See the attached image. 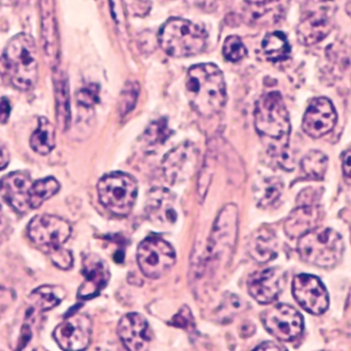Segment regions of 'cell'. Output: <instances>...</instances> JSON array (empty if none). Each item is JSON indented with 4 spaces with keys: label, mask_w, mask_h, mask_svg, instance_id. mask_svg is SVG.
<instances>
[{
    "label": "cell",
    "mask_w": 351,
    "mask_h": 351,
    "mask_svg": "<svg viewBox=\"0 0 351 351\" xmlns=\"http://www.w3.org/2000/svg\"><path fill=\"white\" fill-rule=\"evenodd\" d=\"M186 88L191 106L201 116H213L225 106V79L217 65L205 63L191 67Z\"/></svg>",
    "instance_id": "6da1fadb"
},
{
    "label": "cell",
    "mask_w": 351,
    "mask_h": 351,
    "mask_svg": "<svg viewBox=\"0 0 351 351\" xmlns=\"http://www.w3.org/2000/svg\"><path fill=\"white\" fill-rule=\"evenodd\" d=\"M1 63L3 73L14 87L28 91L36 86L38 77V48L29 34H20L10 40Z\"/></svg>",
    "instance_id": "7a4b0ae2"
},
{
    "label": "cell",
    "mask_w": 351,
    "mask_h": 351,
    "mask_svg": "<svg viewBox=\"0 0 351 351\" xmlns=\"http://www.w3.org/2000/svg\"><path fill=\"white\" fill-rule=\"evenodd\" d=\"M207 34L203 28L188 20L172 18L159 32V44L164 52L176 58L196 56L206 47Z\"/></svg>",
    "instance_id": "3957f363"
},
{
    "label": "cell",
    "mask_w": 351,
    "mask_h": 351,
    "mask_svg": "<svg viewBox=\"0 0 351 351\" xmlns=\"http://www.w3.org/2000/svg\"><path fill=\"white\" fill-rule=\"evenodd\" d=\"M298 239V252L302 260L314 266H335L344 252L343 238L328 228H313Z\"/></svg>",
    "instance_id": "277c9868"
},
{
    "label": "cell",
    "mask_w": 351,
    "mask_h": 351,
    "mask_svg": "<svg viewBox=\"0 0 351 351\" xmlns=\"http://www.w3.org/2000/svg\"><path fill=\"white\" fill-rule=\"evenodd\" d=\"M101 204L117 217H127L132 211L138 193L134 178L123 172L106 174L97 184Z\"/></svg>",
    "instance_id": "5b68a950"
},
{
    "label": "cell",
    "mask_w": 351,
    "mask_h": 351,
    "mask_svg": "<svg viewBox=\"0 0 351 351\" xmlns=\"http://www.w3.org/2000/svg\"><path fill=\"white\" fill-rule=\"evenodd\" d=\"M254 124L263 136L276 141L289 137L291 122L280 93L270 92L258 99L254 110Z\"/></svg>",
    "instance_id": "8992f818"
},
{
    "label": "cell",
    "mask_w": 351,
    "mask_h": 351,
    "mask_svg": "<svg viewBox=\"0 0 351 351\" xmlns=\"http://www.w3.org/2000/svg\"><path fill=\"white\" fill-rule=\"evenodd\" d=\"M176 261V250L162 238L147 237L137 248L139 268L149 278L164 276L174 266Z\"/></svg>",
    "instance_id": "52a82bcc"
},
{
    "label": "cell",
    "mask_w": 351,
    "mask_h": 351,
    "mask_svg": "<svg viewBox=\"0 0 351 351\" xmlns=\"http://www.w3.org/2000/svg\"><path fill=\"white\" fill-rule=\"evenodd\" d=\"M27 231L32 241L48 254L63 247L71 235L69 221L51 215L34 217L28 225Z\"/></svg>",
    "instance_id": "ba28073f"
},
{
    "label": "cell",
    "mask_w": 351,
    "mask_h": 351,
    "mask_svg": "<svg viewBox=\"0 0 351 351\" xmlns=\"http://www.w3.org/2000/svg\"><path fill=\"white\" fill-rule=\"evenodd\" d=\"M262 322L267 332L285 342L295 340L304 330L303 316L287 304H277L265 310Z\"/></svg>",
    "instance_id": "9c48e42d"
},
{
    "label": "cell",
    "mask_w": 351,
    "mask_h": 351,
    "mask_svg": "<svg viewBox=\"0 0 351 351\" xmlns=\"http://www.w3.org/2000/svg\"><path fill=\"white\" fill-rule=\"evenodd\" d=\"M238 209L233 204L227 205L221 210L213 225L209 240L211 258L223 260L233 252L237 240Z\"/></svg>",
    "instance_id": "30bf717a"
},
{
    "label": "cell",
    "mask_w": 351,
    "mask_h": 351,
    "mask_svg": "<svg viewBox=\"0 0 351 351\" xmlns=\"http://www.w3.org/2000/svg\"><path fill=\"white\" fill-rule=\"evenodd\" d=\"M198 162V149L193 143H182L164 157L162 162L164 176L171 184L186 182L196 171Z\"/></svg>",
    "instance_id": "8fae6325"
},
{
    "label": "cell",
    "mask_w": 351,
    "mask_h": 351,
    "mask_svg": "<svg viewBox=\"0 0 351 351\" xmlns=\"http://www.w3.org/2000/svg\"><path fill=\"white\" fill-rule=\"evenodd\" d=\"M92 328L89 316L75 313L57 326L53 337L63 350H84L91 342Z\"/></svg>",
    "instance_id": "7c38bea8"
},
{
    "label": "cell",
    "mask_w": 351,
    "mask_h": 351,
    "mask_svg": "<svg viewBox=\"0 0 351 351\" xmlns=\"http://www.w3.org/2000/svg\"><path fill=\"white\" fill-rule=\"evenodd\" d=\"M293 295L304 310L314 315L324 313L330 304L326 287L314 275H297L293 280Z\"/></svg>",
    "instance_id": "4fadbf2b"
},
{
    "label": "cell",
    "mask_w": 351,
    "mask_h": 351,
    "mask_svg": "<svg viewBox=\"0 0 351 351\" xmlns=\"http://www.w3.org/2000/svg\"><path fill=\"white\" fill-rule=\"evenodd\" d=\"M337 123V112L328 98L319 97L312 100L304 114L302 128L312 138H319L334 129Z\"/></svg>",
    "instance_id": "5bb4252c"
},
{
    "label": "cell",
    "mask_w": 351,
    "mask_h": 351,
    "mask_svg": "<svg viewBox=\"0 0 351 351\" xmlns=\"http://www.w3.org/2000/svg\"><path fill=\"white\" fill-rule=\"evenodd\" d=\"M82 274L84 282L77 291V298L90 300L97 297L110 282V268L97 254H86L83 258Z\"/></svg>",
    "instance_id": "9a60e30c"
},
{
    "label": "cell",
    "mask_w": 351,
    "mask_h": 351,
    "mask_svg": "<svg viewBox=\"0 0 351 351\" xmlns=\"http://www.w3.org/2000/svg\"><path fill=\"white\" fill-rule=\"evenodd\" d=\"M285 274L280 268H267L250 275L247 280L250 295L261 304L274 302L282 293Z\"/></svg>",
    "instance_id": "2e32d148"
},
{
    "label": "cell",
    "mask_w": 351,
    "mask_h": 351,
    "mask_svg": "<svg viewBox=\"0 0 351 351\" xmlns=\"http://www.w3.org/2000/svg\"><path fill=\"white\" fill-rule=\"evenodd\" d=\"M32 180L26 172H12L0 180V196L17 213H25L30 207Z\"/></svg>",
    "instance_id": "e0dca14e"
},
{
    "label": "cell",
    "mask_w": 351,
    "mask_h": 351,
    "mask_svg": "<svg viewBox=\"0 0 351 351\" xmlns=\"http://www.w3.org/2000/svg\"><path fill=\"white\" fill-rule=\"evenodd\" d=\"M118 335L128 350L139 351L149 348L152 332L147 318L132 312L121 318L118 324Z\"/></svg>",
    "instance_id": "ac0fdd59"
},
{
    "label": "cell",
    "mask_w": 351,
    "mask_h": 351,
    "mask_svg": "<svg viewBox=\"0 0 351 351\" xmlns=\"http://www.w3.org/2000/svg\"><path fill=\"white\" fill-rule=\"evenodd\" d=\"M145 211L149 219L160 227L173 225L178 219L176 197L167 189H153L147 197Z\"/></svg>",
    "instance_id": "d6986e66"
},
{
    "label": "cell",
    "mask_w": 351,
    "mask_h": 351,
    "mask_svg": "<svg viewBox=\"0 0 351 351\" xmlns=\"http://www.w3.org/2000/svg\"><path fill=\"white\" fill-rule=\"evenodd\" d=\"M45 52L53 66L58 63L59 32L54 0H40Z\"/></svg>",
    "instance_id": "ffe728a7"
},
{
    "label": "cell",
    "mask_w": 351,
    "mask_h": 351,
    "mask_svg": "<svg viewBox=\"0 0 351 351\" xmlns=\"http://www.w3.org/2000/svg\"><path fill=\"white\" fill-rule=\"evenodd\" d=\"M322 211L316 203L298 204L297 208L291 211L285 221V233L291 239L301 237L317 226Z\"/></svg>",
    "instance_id": "44dd1931"
},
{
    "label": "cell",
    "mask_w": 351,
    "mask_h": 351,
    "mask_svg": "<svg viewBox=\"0 0 351 351\" xmlns=\"http://www.w3.org/2000/svg\"><path fill=\"white\" fill-rule=\"evenodd\" d=\"M332 30V20L326 11L314 12L304 18L298 26V38L305 46L317 44Z\"/></svg>",
    "instance_id": "7402d4cb"
},
{
    "label": "cell",
    "mask_w": 351,
    "mask_h": 351,
    "mask_svg": "<svg viewBox=\"0 0 351 351\" xmlns=\"http://www.w3.org/2000/svg\"><path fill=\"white\" fill-rule=\"evenodd\" d=\"M247 250L250 256L256 262H270L276 258L278 240L271 230L261 228L250 236Z\"/></svg>",
    "instance_id": "603a6c76"
},
{
    "label": "cell",
    "mask_w": 351,
    "mask_h": 351,
    "mask_svg": "<svg viewBox=\"0 0 351 351\" xmlns=\"http://www.w3.org/2000/svg\"><path fill=\"white\" fill-rule=\"evenodd\" d=\"M55 99H56L57 122L61 130L71 126V101H69V80L64 71L54 69Z\"/></svg>",
    "instance_id": "cb8c5ba5"
},
{
    "label": "cell",
    "mask_w": 351,
    "mask_h": 351,
    "mask_svg": "<svg viewBox=\"0 0 351 351\" xmlns=\"http://www.w3.org/2000/svg\"><path fill=\"white\" fill-rule=\"evenodd\" d=\"M55 128L48 119H38V129L34 131L30 138V145L32 149L40 155H48L54 149L56 141H55Z\"/></svg>",
    "instance_id": "d4e9b609"
},
{
    "label": "cell",
    "mask_w": 351,
    "mask_h": 351,
    "mask_svg": "<svg viewBox=\"0 0 351 351\" xmlns=\"http://www.w3.org/2000/svg\"><path fill=\"white\" fill-rule=\"evenodd\" d=\"M65 291L61 287L54 285H44L32 291L30 295L32 309L40 312L49 311L58 306L64 299Z\"/></svg>",
    "instance_id": "484cf974"
},
{
    "label": "cell",
    "mask_w": 351,
    "mask_h": 351,
    "mask_svg": "<svg viewBox=\"0 0 351 351\" xmlns=\"http://www.w3.org/2000/svg\"><path fill=\"white\" fill-rule=\"evenodd\" d=\"M263 51L269 60L283 61L291 54V46L285 34L280 32L267 34L262 43Z\"/></svg>",
    "instance_id": "4316f807"
},
{
    "label": "cell",
    "mask_w": 351,
    "mask_h": 351,
    "mask_svg": "<svg viewBox=\"0 0 351 351\" xmlns=\"http://www.w3.org/2000/svg\"><path fill=\"white\" fill-rule=\"evenodd\" d=\"M60 190V184L54 178H46L32 182L30 189V207L38 208L43 203L56 195Z\"/></svg>",
    "instance_id": "83f0119b"
},
{
    "label": "cell",
    "mask_w": 351,
    "mask_h": 351,
    "mask_svg": "<svg viewBox=\"0 0 351 351\" xmlns=\"http://www.w3.org/2000/svg\"><path fill=\"white\" fill-rule=\"evenodd\" d=\"M328 157L319 151H311L302 159L304 174L311 180H322L328 170Z\"/></svg>",
    "instance_id": "f1b7e54d"
},
{
    "label": "cell",
    "mask_w": 351,
    "mask_h": 351,
    "mask_svg": "<svg viewBox=\"0 0 351 351\" xmlns=\"http://www.w3.org/2000/svg\"><path fill=\"white\" fill-rule=\"evenodd\" d=\"M283 190L282 180L279 178H265L256 191L258 206L267 207L276 202Z\"/></svg>",
    "instance_id": "f546056e"
},
{
    "label": "cell",
    "mask_w": 351,
    "mask_h": 351,
    "mask_svg": "<svg viewBox=\"0 0 351 351\" xmlns=\"http://www.w3.org/2000/svg\"><path fill=\"white\" fill-rule=\"evenodd\" d=\"M223 54L227 60L236 62V61L244 58L247 54V51H246L245 46L238 36H232L225 40L223 47Z\"/></svg>",
    "instance_id": "4dcf8cb0"
},
{
    "label": "cell",
    "mask_w": 351,
    "mask_h": 351,
    "mask_svg": "<svg viewBox=\"0 0 351 351\" xmlns=\"http://www.w3.org/2000/svg\"><path fill=\"white\" fill-rule=\"evenodd\" d=\"M100 88L97 84H90L77 94V104L86 108H93L99 102Z\"/></svg>",
    "instance_id": "1f68e13d"
},
{
    "label": "cell",
    "mask_w": 351,
    "mask_h": 351,
    "mask_svg": "<svg viewBox=\"0 0 351 351\" xmlns=\"http://www.w3.org/2000/svg\"><path fill=\"white\" fill-rule=\"evenodd\" d=\"M137 96H138V85L136 83L127 84L120 98V112L122 114H126L134 108Z\"/></svg>",
    "instance_id": "d6a6232c"
},
{
    "label": "cell",
    "mask_w": 351,
    "mask_h": 351,
    "mask_svg": "<svg viewBox=\"0 0 351 351\" xmlns=\"http://www.w3.org/2000/svg\"><path fill=\"white\" fill-rule=\"evenodd\" d=\"M168 136H169V130L166 123H163L162 120L151 125L145 133V141L149 145L162 143Z\"/></svg>",
    "instance_id": "836d02e7"
},
{
    "label": "cell",
    "mask_w": 351,
    "mask_h": 351,
    "mask_svg": "<svg viewBox=\"0 0 351 351\" xmlns=\"http://www.w3.org/2000/svg\"><path fill=\"white\" fill-rule=\"evenodd\" d=\"M49 256H50L53 264L58 267V268L62 269V270H69V269L73 267V254H71L69 250L61 247L59 250H55V252H51Z\"/></svg>",
    "instance_id": "e575fe53"
},
{
    "label": "cell",
    "mask_w": 351,
    "mask_h": 351,
    "mask_svg": "<svg viewBox=\"0 0 351 351\" xmlns=\"http://www.w3.org/2000/svg\"><path fill=\"white\" fill-rule=\"evenodd\" d=\"M11 114V104L7 97L0 99V123H7Z\"/></svg>",
    "instance_id": "d590c367"
},
{
    "label": "cell",
    "mask_w": 351,
    "mask_h": 351,
    "mask_svg": "<svg viewBox=\"0 0 351 351\" xmlns=\"http://www.w3.org/2000/svg\"><path fill=\"white\" fill-rule=\"evenodd\" d=\"M245 1L248 5H254V7L268 9L269 7L277 5L285 0H245Z\"/></svg>",
    "instance_id": "8d00e7d4"
},
{
    "label": "cell",
    "mask_w": 351,
    "mask_h": 351,
    "mask_svg": "<svg viewBox=\"0 0 351 351\" xmlns=\"http://www.w3.org/2000/svg\"><path fill=\"white\" fill-rule=\"evenodd\" d=\"M10 163V153L7 147L0 143V170L7 168Z\"/></svg>",
    "instance_id": "74e56055"
},
{
    "label": "cell",
    "mask_w": 351,
    "mask_h": 351,
    "mask_svg": "<svg viewBox=\"0 0 351 351\" xmlns=\"http://www.w3.org/2000/svg\"><path fill=\"white\" fill-rule=\"evenodd\" d=\"M350 151H346V153L343 155L342 160L343 173L348 180L350 178Z\"/></svg>",
    "instance_id": "f35d334b"
},
{
    "label": "cell",
    "mask_w": 351,
    "mask_h": 351,
    "mask_svg": "<svg viewBox=\"0 0 351 351\" xmlns=\"http://www.w3.org/2000/svg\"><path fill=\"white\" fill-rule=\"evenodd\" d=\"M254 350H285V348H281L279 345L273 342H264L258 345Z\"/></svg>",
    "instance_id": "ab89813d"
},
{
    "label": "cell",
    "mask_w": 351,
    "mask_h": 351,
    "mask_svg": "<svg viewBox=\"0 0 351 351\" xmlns=\"http://www.w3.org/2000/svg\"><path fill=\"white\" fill-rule=\"evenodd\" d=\"M7 228V219H5V215H3V208L0 206V235L3 234Z\"/></svg>",
    "instance_id": "60d3db41"
}]
</instances>
